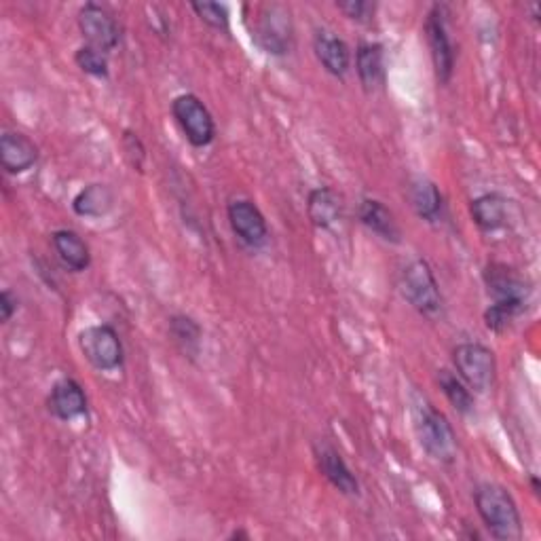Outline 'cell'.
Listing matches in <instances>:
<instances>
[{
  "label": "cell",
  "instance_id": "obj_1",
  "mask_svg": "<svg viewBox=\"0 0 541 541\" xmlns=\"http://www.w3.org/2000/svg\"><path fill=\"white\" fill-rule=\"evenodd\" d=\"M478 516L487 531L499 541H518L522 537V520L514 497L501 484H480L474 491Z\"/></svg>",
  "mask_w": 541,
  "mask_h": 541
},
{
  "label": "cell",
  "instance_id": "obj_2",
  "mask_svg": "<svg viewBox=\"0 0 541 541\" xmlns=\"http://www.w3.org/2000/svg\"><path fill=\"white\" fill-rule=\"evenodd\" d=\"M413 425H415V434L419 438V444L423 446V451L429 457L440 463L455 461L457 436L453 432V425L432 402H427L425 398H415Z\"/></svg>",
  "mask_w": 541,
  "mask_h": 541
},
{
  "label": "cell",
  "instance_id": "obj_3",
  "mask_svg": "<svg viewBox=\"0 0 541 541\" xmlns=\"http://www.w3.org/2000/svg\"><path fill=\"white\" fill-rule=\"evenodd\" d=\"M400 290L406 301L427 320H440L444 315V298L438 288L432 267L417 258L408 263L400 277Z\"/></svg>",
  "mask_w": 541,
  "mask_h": 541
},
{
  "label": "cell",
  "instance_id": "obj_4",
  "mask_svg": "<svg viewBox=\"0 0 541 541\" xmlns=\"http://www.w3.org/2000/svg\"><path fill=\"white\" fill-rule=\"evenodd\" d=\"M453 362L461 381L480 394H487L497 377L495 353L482 343H461L453 351Z\"/></svg>",
  "mask_w": 541,
  "mask_h": 541
},
{
  "label": "cell",
  "instance_id": "obj_5",
  "mask_svg": "<svg viewBox=\"0 0 541 541\" xmlns=\"http://www.w3.org/2000/svg\"><path fill=\"white\" fill-rule=\"evenodd\" d=\"M79 347L85 360L98 370H117L123 366L125 360V351L119 332L108 326H89L79 332Z\"/></svg>",
  "mask_w": 541,
  "mask_h": 541
},
{
  "label": "cell",
  "instance_id": "obj_6",
  "mask_svg": "<svg viewBox=\"0 0 541 541\" xmlns=\"http://www.w3.org/2000/svg\"><path fill=\"white\" fill-rule=\"evenodd\" d=\"M172 115L178 121L186 140L195 148H205L214 142L216 123L208 106H205L195 93H182V96L174 98Z\"/></svg>",
  "mask_w": 541,
  "mask_h": 541
},
{
  "label": "cell",
  "instance_id": "obj_7",
  "mask_svg": "<svg viewBox=\"0 0 541 541\" xmlns=\"http://www.w3.org/2000/svg\"><path fill=\"white\" fill-rule=\"evenodd\" d=\"M425 36H427L429 53H432L436 79L440 85H446L453 79V72H455V45L451 41L449 26H446L444 5H434L432 11L427 13Z\"/></svg>",
  "mask_w": 541,
  "mask_h": 541
},
{
  "label": "cell",
  "instance_id": "obj_8",
  "mask_svg": "<svg viewBox=\"0 0 541 541\" xmlns=\"http://www.w3.org/2000/svg\"><path fill=\"white\" fill-rule=\"evenodd\" d=\"M79 28L85 36V41L93 49L108 53L119 47L121 28L115 20V15L96 3H87L79 11Z\"/></svg>",
  "mask_w": 541,
  "mask_h": 541
},
{
  "label": "cell",
  "instance_id": "obj_9",
  "mask_svg": "<svg viewBox=\"0 0 541 541\" xmlns=\"http://www.w3.org/2000/svg\"><path fill=\"white\" fill-rule=\"evenodd\" d=\"M292 32L290 11L282 5H269L258 17L254 39L267 53L286 55L292 45Z\"/></svg>",
  "mask_w": 541,
  "mask_h": 541
},
{
  "label": "cell",
  "instance_id": "obj_10",
  "mask_svg": "<svg viewBox=\"0 0 541 541\" xmlns=\"http://www.w3.org/2000/svg\"><path fill=\"white\" fill-rule=\"evenodd\" d=\"M229 222L241 244L248 248H260L267 244L269 227L263 212L250 199H235L229 203Z\"/></svg>",
  "mask_w": 541,
  "mask_h": 541
},
{
  "label": "cell",
  "instance_id": "obj_11",
  "mask_svg": "<svg viewBox=\"0 0 541 541\" xmlns=\"http://www.w3.org/2000/svg\"><path fill=\"white\" fill-rule=\"evenodd\" d=\"M315 459L317 468L324 474V478L332 484L334 489L341 491L347 497H358L360 495V482L349 470L343 455L334 449L328 442H320L315 446Z\"/></svg>",
  "mask_w": 541,
  "mask_h": 541
},
{
  "label": "cell",
  "instance_id": "obj_12",
  "mask_svg": "<svg viewBox=\"0 0 541 541\" xmlns=\"http://www.w3.org/2000/svg\"><path fill=\"white\" fill-rule=\"evenodd\" d=\"M484 284H487L493 301H518L527 305L529 284L516 269L503 263H489L484 269Z\"/></svg>",
  "mask_w": 541,
  "mask_h": 541
},
{
  "label": "cell",
  "instance_id": "obj_13",
  "mask_svg": "<svg viewBox=\"0 0 541 541\" xmlns=\"http://www.w3.org/2000/svg\"><path fill=\"white\" fill-rule=\"evenodd\" d=\"M39 161V146L22 132L0 136V163L7 174H24Z\"/></svg>",
  "mask_w": 541,
  "mask_h": 541
},
{
  "label": "cell",
  "instance_id": "obj_14",
  "mask_svg": "<svg viewBox=\"0 0 541 541\" xmlns=\"http://www.w3.org/2000/svg\"><path fill=\"white\" fill-rule=\"evenodd\" d=\"M313 51L315 58L320 60L324 70L332 77L343 79L351 66L349 47L339 36H334L328 30H317L313 36Z\"/></svg>",
  "mask_w": 541,
  "mask_h": 541
},
{
  "label": "cell",
  "instance_id": "obj_15",
  "mask_svg": "<svg viewBox=\"0 0 541 541\" xmlns=\"http://www.w3.org/2000/svg\"><path fill=\"white\" fill-rule=\"evenodd\" d=\"M49 410L60 421H72L87 413V396L79 381L60 379L49 394Z\"/></svg>",
  "mask_w": 541,
  "mask_h": 541
},
{
  "label": "cell",
  "instance_id": "obj_16",
  "mask_svg": "<svg viewBox=\"0 0 541 541\" xmlns=\"http://www.w3.org/2000/svg\"><path fill=\"white\" fill-rule=\"evenodd\" d=\"M358 218L368 231L379 235L383 241H389V244H400L402 241V231L398 227V222L394 214L385 208L383 201L370 197L362 199L358 208Z\"/></svg>",
  "mask_w": 541,
  "mask_h": 541
},
{
  "label": "cell",
  "instance_id": "obj_17",
  "mask_svg": "<svg viewBox=\"0 0 541 541\" xmlns=\"http://www.w3.org/2000/svg\"><path fill=\"white\" fill-rule=\"evenodd\" d=\"M307 212L317 229H332L343 218V197L330 186H320L309 193Z\"/></svg>",
  "mask_w": 541,
  "mask_h": 541
},
{
  "label": "cell",
  "instance_id": "obj_18",
  "mask_svg": "<svg viewBox=\"0 0 541 541\" xmlns=\"http://www.w3.org/2000/svg\"><path fill=\"white\" fill-rule=\"evenodd\" d=\"M470 214L480 231H499L508 225L510 218V201L499 193L480 195L472 201Z\"/></svg>",
  "mask_w": 541,
  "mask_h": 541
},
{
  "label": "cell",
  "instance_id": "obj_19",
  "mask_svg": "<svg viewBox=\"0 0 541 541\" xmlns=\"http://www.w3.org/2000/svg\"><path fill=\"white\" fill-rule=\"evenodd\" d=\"M51 244L62 265L72 273H83L91 265V252L83 237L74 231L60 229L51 235Z\"/></svg>",
  "mask_w": 541,
  "mask_h": 541
},
{
  "label": "cell",
  "instance_id": "obj_20",
  "mask_svg": "<svg viewBox=\"0 0 541 541\" xmlns=\"http://www.w3.org/2000/svg\"><path fill=\"white\" fill-rule=\"evenodd\" d=\"M356 70L366 91L385 83V51L381 43H362L356 51Z\"/></svg>",
  "mask_w": 541,
  "mask_h": 541
},
{
  "label": "cell",
  "instance_id": "obj_21",
  "mask_svg": "<svg viewBox=\"0 0 541 541\" xmlns=\"http://www.w3.org/2000/svg\"><path fill=\"white\" fill-rule=\"evenodd\" d=\"M410 203L417 216L427 222H438L444 214V197L438 184L427 178H415L410 184Z\"/></svg>",
  "mask_w": 541,
  "mask_h": 541
},
{
  "label": "cell",
  "instance_id": "obj_22",
  "mask_svg": "<svg viewBox=\"0 0 541 541\" xmlns=\"http://www.w3.org/2000/svg\"><path fill=\"white\" fill-rule=\"evenodd\" d=\"M115 205V193L108 184H89L72 199V210L83 218H102Z\"/></svg>",
  "mask_w": 541,
  "mask_h": 541
},
{
  "label": "cell",
  "instance_id": "obj_23",
  "mask_svg": "<svg viewBox=\"0 0 541 541\" xmlns=\"http://www.w3.org/2000/svg\"><path fill=\"white\" fill-rule=\"evenodd\" d=\"M170 337L186 358L195 360L201 351V326L189 315H174L170 320Z\"/></svg>",
  "mask_w": 541,
  "mask_h": 541
},
{
  "label": "cell",
  "instance_id": "obj_24",
  "mask_svg": "<svg viewBox=\"0 0 541 541\" xmlns=\"http://www.w3.org/2000/svg\"><path fill=\"white\" fill-rule=\"evenodd\" d=\"M438 383L446 400L457 410L459 415H470L474 410V396L470 387L465 385L459 377H455L451 370H440L438 372Z\"/></svg>",
  "mask_w": 541,
  "mask_h": 541
},
{
  "label": "cell",
  "instance_id": "obj_25",
  "mask_svg": "<svg viewBox=\"0 0 541 541\" xmlns=\"http://www.w3.org/2000/svg\"><path fill=\"white\" fill-rule=\"evenodd\" d=\"M525 311V303L518 301H493V305L484 311V324L489 330L501 334L506 332L516 317Z\"/></svg>",
  "mask_w": 541,
  "mask_h": 541
},
{
  "label": "cell",
  "instance_id": "obj_26",
  "mask_svg": "<svg viewBox=\"0 0 541 541\" xmlns=\"http://www.w3.org/2000/svg\"><path fill=\"white\" fill-rule=\"evenodd\" d=\"M74 62H77V66L85 74H91V77H98V79H108L110 70H108V58L104 51L85 45L74 53Z\"/></svg>",
  "mask_w": 541,
  "mask_h": 541
},
{
  "label": "cell",
  "instance_id": "obj_27",
  "mask_svg": "<svg viewBox=\"0 0 541 541\" xmlns=\"http://www.w3.org/2000/svg\"><path fill=\"white\" fill-rule=\"evenodd\" d=\"M191 9L197 13L199 20L203 24H208L214 30L220 32H229L231 20H229V11L225 5L220 3H191Z\"/></svg>",
  "mask_w": 541,
  "mask_h": 541
},
{
  "label": "cell",
  "instance_id": "obj_28",
  "mask_svg": "<svg viewBox=\"0 0 541 541\" xmlns=\"http://www.w3.org/2000/svg\"><path fill=\"white\" fill-rule=\"evenodd\" d=\"M121 148H123V157L125 161L134 167L136 172H144V161H146V148L142 144V140L138 138V134L129 132L125 129L123 138H121Z\"/></svg>",
  "mask_w": 541,
  "mask_h": 541
},
{
  "label": "cell",
  "instance_id": "obj_29",
  "mask_svg": "<svg viewBox=\"0 0 541 541\" xmlns=\"http://www.w3.org/2000/svg\"><path fill=\"white\" fill-rule=\"evenodd\" d=\"M337 7L349 17V20L358 24H368L377 9L372 3H366V0H341V3H337Z\"/></svg>",
  "mask_w": 541,
  "mask_h": 541
},
{
  "label": "cell",
  "instance_id": "obj_30",
  "mask_svg": "<svg viewBox=\"0 0 541 541\" xmlns=\"http://www.w3.org/2000/svg\"><path fill=\"white\" fill-rule=\"evenodd\" d=\"M17 305H20L17 296L11 290H3V294H0V320H3V324H7L15 315Z\"/></svg>",
  "mask_w": 541,
  "mask_h": 541
},
{
  "label": "cell",
  "instance_id": "obj_31",
  "mask_svg": "<svg viewBox=\"0 0 541 541\" xmlns=\"http://www.w3.org/2000/svg\"><path fill=\"white\" fill-rule=\"evenodd\" d=\"M231 539H250V535H248L246 531H235V533L231 535Z\"/></svg>",
  "mask_w": 541,
  "mask_h": 541
},
{
  "label": "cell",
  "instance_id": "obj_32",
  "mask_svg": "<svg viewBox=\"0 0 541 541\" xmlns=\"http://www.w3.org/2000/svg\"><path fill=\"white\" fill-rule=\"evenodd\" d=\"M531 484H533V491L539 493V480L537 478H531Z\"/></svg>",
  "mask_w": 541,
  "mask_h": 541
}]
</instances>
